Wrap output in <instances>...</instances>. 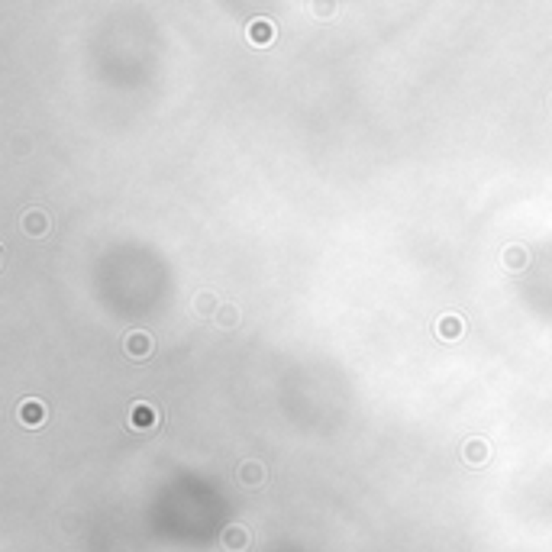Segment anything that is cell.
<instances>
[{
    "mask_svg": "<svg viewBox=\"0 0 552 552\" xmlns=\"http://www.w3.org/2000/svg\"><path fill=\"white\" fill-rule=\"evenodd\" d=\"M213 320H217V327L220 329H236L239 327V307H236V304H223L220 313H217Z\"/></svg>",
    "mask_w": 552,
    "mask_h": 552,
    "instance_id": "8fae6325",
    "label": "cell"
},
{
    "mask_svg": "<svg viewBox=\"0 0 552 552\" xmlns=\"http://www.w3.org/2000/svg\"><path fill=\"white\" fill-rule=\"evenodd\" d=\"M123 352H126L133 362H146L155 352V340H152L149 329H129L123 336Z\"/></svg>",
    "mask_w": 552,
    "mask_h": 552,
    "instance_id": "6da1fadb",
    "label": "cell"
},
{
    "mask_svg": "<svg viewBox=\"0 0 552 552\" xmlns=\"http://www.w3.org/2000/svg\"><path fill=\"white\" fill-rule=\"evenodd\" d=\"M20 226H23V233H30V236H45L52 230V223H49V217H45L43 210H26Z\"/></svg>",
    "mask_w": 552,
    "mask_h": 552,
    "instance_id": "52a82bcc",
    "label": "cell"
},
{
    "mask_svg": "<svg viewBox=\"0 0 552 552\" xmlns=\"http://www.w3.org/2000/svg\"><path fill=\"white\" fill-rule=\"evenodd\" d=\"M194 307H197V313H201V317H210V313L217 317L223 304H217V294H213V291H201V294H197V300H194Z\"/></svg>",
    "mask_w": 552,
    "mask_h": 552,
    "instance_id": "30bf717a",
    "label": "cell"
},
{
    "mask_svg": "<svg viewBox=\"0 0 552 552\" xmlns=\"http://www.w3.org/2000/svg\"><path fill=\"white\" fill-rule=\"evenodd\" d=\"M16 417H20V423H26V426H39L45 420V407H43V401H23L20 404V410H16Z\"/></svg>",
    "mask_w": 552,
    "mask_h": 552,
    "instance_id": "ba28073f",
    "label": "cell"
},
{
    "mask_svg": "<svg viewBox=\"0 0 552 552\" xmlns=\"http://www.w3.org/2000/svg\"><path fill=\"white\" fill-rule=\"evenodd\" d=\"M465 320L459 317V313H443V317L436 320V336L439 340H459V336H465Z\"/></svg>",
    "mask_w": 552,
    "mask_h": 552,
    "instance_id": "277c9868",
    "label": "cell"
},
{
    "mask_svg": "<svg viewBox=\"0 0 552 552\" xmlns=\"http://www.w3.org/2000/svg\"><path fill=\"white\" fill-rule=\"evenodd\" d=\"M245 36H249V43L252 45L265 49V45H272V39H275V23L265 20V16H258V20H252L249 26H245Z\"/></svg>",
    "mask_w": 552,
    "mask_h": 552,
    "instance_id": "3957f363",
    "label": "cell"
},
{
    "mask_svg": "<svg viewBox=\"0 0 552 552\" xmlns=\"http://www.w3.org/2000/svg\"><path fill=\"white\" fill-rule=\"evenodd\" d=\"M223 546L226 549H245L249 546V533H245V527H239V523H233V527H226L223 530Z\"/></svg>",
    "mask_w": 552,
    "mask_h": 552,
    "instance_id": "9c48e42d",
    "label": "cell"
},
{
    "mask_svg": "<svg viewBox=\"0 0 552 552\" xmlns=\"http://www.w3.org/2000/svg\"><path fill=\"white\" fill-rule=\"evenodd\" d=\"M488 459H491V446L481 439V436L468 439L465 446H462V462H465V465H485Z\"/></svg>",
    "mask_w": 552,
    "mask_h": 552,
    "instance_id": "5b68a950",
    "label": "cell"
},
{
    "mask_svg": "<svg viewBox=\"0 0 552 552\" xmlns=\"http://www.w3.org/2000/svg\"><path fill=\"white\" fill-rule=\"evenodd\" d=\"M549 107H552V100H549Z\"/></svg>",
    "mask_w": 552,
    "mask_h": 552,
    "instance_id": "4fadbf2b",
    "label": "cell"
},
{
    "mask_svg": "<svg viewBox=\"0 0 552 552\" xmlns=\"http://www.w3.org/2000/svg\"><path fill=\"white\" fill-rule=\"evenodd\" d=\"M236 478L243 481L245 488H258V485L265 481V465H262L258 459H245L243 465L236 468Z\"/></svg>",
    "mask_w": 552,
    "mask_h": 552,
    "instance_id": "8992f818",
    "label": "cell"
},
{
    "mask_svg": "<svg viewBox=\"0 0 552 552\" xmlns=\"http://www.w3.org/2000/svg\"><path fill=\"white\" fill-rule=\"evenodd\" d=\"M159 410L152 407L149 401H136L133 407H129V417H126V426L129 430H136V433H149V430H155L159 426Z\"/></svg>",
    "mask_w": 552,
    "mask_h": 552,
    "instance_id": "7a4b0ae2",
    "label": "cell"
},
{
    "mask_svg": "<svg viewBox=\"0 0 552 552\" xmlns=\"http://www.w3.org/2000/svg\"><path fill=\"white\" fill-rule=\"evenodd\" d=\"M530 262V252L523 249V245H507V252H504V265L507 268H523Z\"/></svg>",
    "mask_w": 552,
    "mask_h": 552,
    "instance_id": "7c38bea8",
    "label": "cell"
}]
</instances>
